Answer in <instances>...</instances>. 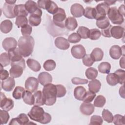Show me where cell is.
<instances>
[{
    "instance_id": "obj_18",
    "label": "cell",
    "mask_w": 125,
    "mask_h": 125,
    "mask_svg": "<svg viewBox=\"0 0 125 125\" xmlns=\"http://www.w3.org/2000/svg\"><path fill=\"white\" fill-rule=\"evenodd\" d=\"M81 112L85 115H90L94 111V106L90 103H83L81 104L80 107Z\"/></svg>"
},
{
    "instance_id": "obj_21",
    "label": "cell",
    "mask_w": 125,
    "mask_h": 125,
    "mask_svg": "<svg viewBox=\"0 0 125 125\" xmlns=\"http://www.w3.org/2000/svg\"><path fill=\"white\" fill-rule=\"evenodd\" d=\"M124 28L120 26H114L111 29V37L116 39L122 38L124 35Z\"/></svg>"
},
{
    "instance_id": "obj_12",
    "label": "cell",
    "mask_w": 125,
    "mask_h": 125,
    "mask_svg": "<svg viewBox=\"0 0 125 125\" xmlns=\"http://www.w3.org/2000/svg\"><path fill=\"white\" fill-rule=\"evenodd\" d=\"M15 6V4H11L5 2L2 7V12L6 18L10 19L16 17Z\"/></svg>"
},
{
    "instance_id": "obj_11",
    "label": "cell",
    "mask_w": 125,
    "mask_h": 125,
    "mask_svg": "<svg viewBox=\"0 0 125 125\" xmlns=\"http://www.w3.org/2000/svg\"><path fill=\"white\" fill-rule=\"evenodd\" d=\"M42 15V10L39 8L35 13L30 14L29 17L28 21L30 25L32 26H38L41 22V16Z\"/></svg>"
},
{
    "instance_id": "obj_52",
    "label": "cell",
    "mask_w": 125,
    "mask_h": 125,
    "mask_svg": "<svg viewBox=\"0 0 125 125\" xmlns=\"http://www.w3.org/2000/svg\"><path fill=\"white\" fill-rule=\"evenodd\" d=\"M83 62L86 66H91L94 62L90 54H85L83 58Z\"/></svg>"
},
{
    "instance_id": "obj_55",
    "label": "cell",
    "mask_w": 125,
    "mask_h": 125,
    "mask_svg": "<svg viewBox=\"0 0 125 125\" xmlns=\"http://www.w3.org/2000/svg\"><path fill=\"white\" fill-rule=\"evenodd\" d=\"M32 31V27L29 24H27L21 28V32L23 36H30Z\"/></svg>"
},
{
    "instance_id": "obj_35",
    "label": "cell",
    "mask_w": 125,
    "mask_h": 125,
    "mask_svg": "<svg viewBox=\"0 0 125 125\" xmlns=\"http://www.w3.org/2000/svg\"><path fill=\"white\" fill-rule=\"evenodd\" d=\"M106 82L111 86H114L119 83V79L115 73H109L106 76Z\"/></svg>"
},
{
    "instance_id": "obj_25",
    "label": "cell",
    "mask_w": 125,
    "mask_h": 125,
    "mask_svg": "<svg viewBox=\"0 0 125 125\" xmlns=\"http://www.w3.org/2000/svg\"><path fill=\"white\" fill-rule=\"evenodd\" d=\"M88 86L89 91L96 93L99 91L101 88V83L98 80L94 79L89 82Z\"/></svg>"
},
{
    "instance_id": "obj_1",
    "label": "cell",
    "mask_w": 125,
    "mask_h": 125,
    "mask_svg": "<svg viewBox=\"0 0 125 125\" xmlns=\"http://www.w3.org/2000/svg\"><path fill=\"white\" fill-rule=\"evenodd\" d=\"M18 49L21 54L24 57L29 56L33 52L35 41L31 36H21L18 40Z\"/></svg>"
},
{
    "instance_id": "obj_28",
    "label": "cell",
    "mask_w": 125,
    "mask_h": 125,
    "mask_svg": "<svg viewBox=\"0 0 125 125\" xmlns=\"http://www.w3.org/2000/svg\"><path fill=\"white\" fill-rule=\"evenodd\" d=\"M90 55L94 62H98L103 59L104 57V52L101 48H95L92 50Z\"/></svg>"
},
{
    "instance_id": "obj_40",
    "label": "cell",
    "mask_w": 125,
    "mask_h": 125,
    "mask_svg": "<svg viewBox=\"0 0 125 125\" xmlns=\"http://www.w3.org/2000/svg\"><path fill=\"white\" fill-rule=\"evenodd\" d=\"M84 16L89 19H95L96 17V11L95 8H93L91 7H87L84 9Z\"/></svg>"
},
{
    "instance_id": "obj_30",
    "label": "cell",
    "mask_w": 125,
    "mask_h": 125,
    "mask_svg": "<svg viewBox=\"0 0 125 125\" xmlns=\"http://www.w3.org/2000/svg\"><path fill=\"white\" fill-rule=\"evenodd\" d=\"M26 63L27 66L33 71H39L41 68V64L40 63L34 59L31 58L28 59L26 61Z\"/></svg>"
},
{
    "instance_id": "obj_29",
    "label": "cell",
    "mask_w": 125,
    "mask_h": 125,
    "mask_svg": "<svg viewBox=\"0 0 125 125\" xmlns=\"http://www.w3.org/2000/svg\"><path fill=\"white\" fill-rule=\"evenodd\" d=\"M33 95L35 99L34 105L40 106L44 104V99L42 92L41 91L38 90L35 91Z\"/></svg>"
},
{
    "instance_id": "obj_50",
    "label": "cell",
    "mask_w": 125,
    "mask_h": 125,
    "mask_svg": "<svg viewBox=\"0 0 125 125\" xmlns=\"http://www.w3.org/2000/svg\"><path fill=\"white\" fill-rule=\"evenodd\" d=\"M57 88V97L61 98L65 96L66 93L65 87L62 84L56 85Z\"/></svg>"
},
{
    "instance_id": "obj_63",
    "label": "cell",
    "mask_w": 125,
    "mask_h": 125,
    "mask_svg": "<svg viewBox=\"0 0 125 125\" xmlns=\"http://www.w3.org/2000/svg\"><path fill=\"white\" fill-rule=\"evenodd\" d=\"M116 2V1H113V0H105V1H104V2L106 3L108 6L114 4Z\"/></svg>"
},
{
    "instance_id": "obj_31",
    "label": "cell",
    "mask_w": 125,
    "mask_h": 125,
    "mask_svg": "<svg viewBox=\"0 0 125 125\" xmlns=\"http://www.w3.org/2000/svg\"><path fill=\"white\" fill-rule=\"evenodd\" d=\"M22 99L23 102L29 105H33L34 104L35 99L34 95L32 94V93L26 90L25 91L23 96Z\"/></svg>"
},
{
    "instance_id": "obj_24",
    "label": "cell",
    "mask_w": 125,
    "mask_h": 125,
    "mask_svg": "<svg viewBox=\"0 0 125 125\" xmlns=\"http://www.w3.org/2000/svg\"><path fill=\"white\" fill-rule=\"evenodd\" d=\"M78 26V23L77 20L72 17H69L66 18L65 21V27L67 29L73 31Z\"/></svg>"
},
{
    "instance_id": "obj_58",
    "label": "cell",
    "mask_w": 125,
    "mask_h": 125,
    "mask_svg": "<svg viewBox=\"0 0 125 125\" xmlns=\"http://www.w3.org/2000/svg\"><path fill=\"white\" fill-rule=\"evenodd\" d=\"M9 77V73L8 72L3 69V66L0 65V80L3 81Z\"/></svg>"
},
{
    "instance_id": "obj_32",
    "label": "cell",
    "mask_w": 125,
    "mask_h": 125,
    "mask_svg": "<svg viewBox=\"0 0 125 125\" xmlns=\"http://www.w3.org/2000/svg\"><path fill=\"white\" fill-rule=\"evenodd\" d=\"M58 9L59 7H58L56 3L52 0H47V3L45 6V9L48 13L54 15L57 12Z\"/></svg>"
},
{
    "instance_id": "obj_3",
    "label": "cell",
    "mask_w": 125,
    "mask_h": 125,
    "mask_svg": "<svg viewBox=\"0 0 125 125\" xmlns=\"http://www.w3.org/2000/svg\"><path fill=\"white\" fill-rule=\"evenodd\" d=\"M11 68L9 70L10 75L12 78H18L22 74L23 70L25 68V62L23 58L21 60L16 62H11Z\"/></svg>"
},
{
    "instance_id": "obj_44",
    "label": "cell",
    "mask_w": 125,
    "mask_h": 125,
    "mask_svg": "<svg viewBox=\"0 0 125 125\" xmlns=\"http://www.w3.org/2000/svg\"><path fill=\"white\" fill-rule=\"evenodd\" d=\"M56 66L55 62L53 60H47L43 63V67L44 69L48 71L54 70Z\"/></svg>"
},
{
    "instance_id": "obj_7",
    "label": "cell",
    "mask_w": 125,
    "mask_h": 125,
    "mask_svg": "<svg viewBox=\"0 0 125 125\" xmlns=\"http://www.w3.org/2000/svg\"><path fill=\"white\" fill-rule=\"evenodd\" d=\"M110 7L105 2H102L98 4L95 8L96 11V20L105 17Z\"/></svg>"
},
{
    "instance_id": "obj_62",
    "label": "cell",
    "mask_w": 125,
    "mask_h": 125,
    "mask_svg": "<svg viewBox=\"0 0 125 125\" xmlns=\"http://www.w3.org/2000/svg\"><path fill=\"white\" fill-rule=\"evenodd\" d=\"M120 65L122 68H125V56H123L120 60Z\"/></svg>"
},
{
    "instance_id": "obj_38",
    "label": "cell",
    "mask_w": 125,
    "mask_h": 125,
    "mask_svg": "<svg viewBox=\"0 0 125 125\" xmlns=\"http://www.w3.org/2000/svg\"><path fill=\"white\" fill-rule=\"evenodd\" d=\"M89 32L90 30L88 28L81 26L78 28L77 31V33L80 36L81 38L87 39L89 38Z\"/></svg>"
},
{
    "instance_id": "obj_5",
    "label": "cell",
    "mask_w": 125,
    "mask_h": 125,
    "mask_svg": "<svg viewBox=\"0 0 125 125\" xmlns=\"http://www.w3.org/2000/svg\"><path fill=\"white\" fill-rule=\"evenodd\" d=\"M107 14L109 19L113 24H122L124 22L123 16L119 12L116 7H110Z\"/></svg>"
},
{
    "instance_id": "obj_14",
    "label": "cell",
    "mask_w": 125,
    "mask_h": 125,
    "mask_svg": "<svg viewBox=\"0 0 125 125\" xmlns=\"http://www.w3.org/2000/svg\"><path fill=\"white\" fill-rule=\"evenodd\" d=\"M18 42L16 39L12 37L6 38L2 42L3 48L7 51L17 48Z\"/></svg>"
},
{
    "instance_id": "obj_64",
    "label": "cell",
    "mask_w": 125,
    "mask_h": 125,
    "mask_svg": "<svg viewBox=\"0 0 125 125\" xmlns=\"http://www.w3.org/2000/svg\"><path fill=\"white\" fill-rule=\"evenodd\" d=\"M5 2L11 4H14L16 2V0H6Z\"/></svg>"
},
{
    "instance_id": "obj_19",
    "label": "cell",
    "mask_w": 125,
    "mask_h": 125,
    "mask_svg": "<svg viewBox=\"0 0 125 125\" xmlns=\"http://www.w3.org/2000/svg\"><path fill=\"white\" fill-rule=\"evenodd\" d=\"M15 81L13 78L8 77L1 82V88L6 91H11L15 87Z\"/></svg>"
},
{
    "instance_id": "obj_10",
    "label": "cell",
    "mask_w": 125,
    "mask_h": 125,
    "mask_svg": "<svg viewBox=\"0 0 125 125\" xmlns=\"http://www.w3.org/2000/svg\"><path fill=\"white\" fill-rule=\"evenodd\" d=\"M39 83L37 79L34 77H30L25 81V88L27 91L31 93L34 92L38 89Z\"/></svg>"
},
{
    "instance_id": "obj_37",
    "label": "cell",
    "mask_w": 125,
    "mask_h": 125,
    "mask_svg": "<svg viewBox=\"0 0 125 125\" xmlns=\"http://www.w3.org/2000/svg\"><path fill=\"white\" fill-rule=\"evenodd\" d=\"M85 74L87 78L92 80L95 79V78L97 77L98 72L96 68L90 67L86 70Z\"/></svg>"
},
{
    "instance_id": "obj_41",
    "label": "cell",
    "mask_w": 125,
    "mask_h": 125,
    "mask_svg": "<svg viewBox=\"0 0 125 125\" xmlns=\"http://www.w3.org/2000/svg\"><path fill=\"white\" fill-rule=\"evenodd\" d=\"M28 20L26 17L25 16H17L15 21V24L18 28L22 27L28 24Z\"/></svg>"
},
{
    "instance_id": "obj_54",
    "label": "cell",
    "mask_w": 125,
    "mask_h": 125,
    "mask_svg": "<svg viewBox=\"0 0 125 125\" xmlns=\"http://www.w3.org/2000/svg\"><path fill=\"white\" fill-rule=\"evenodd\" d=\"M81 38L76 33H73L68 37V41L72 43H77L81 41Z\"/></svg>"
},
{
    "instance_id": "obj_56",
    "label": "cell",
    "mask_w": 125,
    "mask_h": 125,
    "mask_svg": "<svg viewBox=\"0 0 125 125\" xmlns=\"http://www.w3.org/2000/svg\"><path fill=\"white\" fill-rule=\"evenodd\" d=\"M71 82L74 84H84L88 83V81L86 79H81L78 77H74L72 79Z\"/></svg>"
},
{
    "instance_id": "obj_15",
    "label": "cell",
    "mask_w": 125,
    "mask_h": 125,
    "mask_svg": "<svg viewBox=\"0 0 125 125\" xmlns=\"http://www.w3.org/2000/svg\"><path fill=\"white\" fill-rule=\"evenodd\" d=\"M84 11L83 7L79 3H74L70 8L71 13L75 18L82 17L83 15Z\"/></svg>"
},
{
    "instance_id": "obj_9",
    "label": "cell",
    "mask_w": 125,
    "mask_h": 125,
    "mask_svg": "<svg viewBox=\"0 0 125 125\" xmlns=\"http://www.w3.org/2000/svg\"><path fill=\"white\" fill-rule=\"evenodd\" d=\"M71 53L73 57L77 59H81L83 58L86 54L84 47L81 44L74 45L71 49Z\"/></svg>"
},
{
    "instance_id": "obj_4",
    "label": "cell",
    "mask_w": 125,
    "mask_h": 125,
    "mask_svg": "<svg viewBox=\"0 0 125 125\" xmlns=\"http://www.w3.org/2000/svg\"><path fill=\"white\" fill-rule=\"evenodd\" d=\"M28 116L32 120L42 124L45 116V112L42 107L34 105L28 113Z\"/></svg>"
},
{
    "instance_id": "obj_27",
    "label": "cell",
    "mask_w": 125,
    "mask_h": 125,
    "mask_svg": "<svg viewBox=\"0 0 125 125\" xmlns=\"http://www.w3.org/2000/svg\"><path fill=\"white\" fill-rule=\"evenodd\" d=\"M24 5L26 10L30 14L35 13L39 9L37 3L33 0L27 1Z\"/></svg>"
},
{
    "instance_id": "obj_20",
    "label": "cell",
    "mask_w": 125,
    "mask_h": 125,
    "mask_svg": "<svg viewBox=\"0 0 125 125\" xmlns=\"http://www.w3.org/2000/svg\"><path fill=\"white\" fill-rule=\"evenodd\" d=\"M109 55L114 60L119 59L123 55L122 48L117 45H113L110 48Z\"/></svg>"
},
{
    "instance_id": "obj_26",
    "label": "cell",
    "mask_w": 125,
    "mask_h": 125,
    "mask_svg": "<svg viewBox=\"0 0 125 125\" xmlns=\"http://www.w3.org/2000/svg\"><path fill=\"white\" fill-rule=\"evenodd\" d=\"M12 22L9 20H4L1 22L0 25V31L5 34L9 33L12 30Z\"/></svg>"
},
{
    "instance_id": "obj_13",
    "label": "cell",
    "mask_w": 125,
    "mask_h": 125,
    "mask_svg": "<svg viewBox=\"0 0 125 125\" xmlns=\"http://www.w3.org/2000/svg\"><path fill=\"white\" fill-rule=\"evenodd\" d=\"M31 123H32L29 122V120L27 115L24 113H21L17 118L12 119L9 124L24 125Z\"/></svg>"
},
{
    "instance_id": "obj_16",
    "label": "cell",
    "mask_w": 125,
    "mask_h": 125,
    "mask_svg": "<svg viewBox=\"0 0 125 125\" xmlns=\"http://www.w3.org/2000/svg\"><path fill=\"white\" fill-rule=\"evenodd\" d=\"M39 82L42 85L44 86L47 84L51 83L52 82V76L47 72L40 73L38 76Z\"/></svg>"
},
{
    "instance_id": "obj_36",
    "label": "cell",
    "mask_w": 125,
    "mask_h": 125,
    "mask_svg": "<svg viewBox=\"0 0 125 125\" xmlns=\"http://www.w3.org/2000/svg\"><path fill=\"white\" fill-rule=\"evenodd\" d=\"M111 69V64L108 62H102L98 65V70L103 74H108Z\"/></svg>"
},
{
    "instance_id": "obj_22",
    "label": "cell",
    "mask_w": 125,
    "mask_h": 125,
    "mask_svg": "<svg viewBox=\"0 0 125 125\" xmlns=\"http://www.w3.org/2000/svg\"><path fill=\"white\" fill-rule=\"evenodd\" d=\"M8 54L11 60V62H16L21 60L23 58L18 48L10 50L8 51Z\"/></svg>"
},
{
    "instance_id": "obj_53",
    "label": "cell",
    "mask_w": 125,
    "mask_h": 125,
    "mask_svg": "<svg viewBox=\"0 0 125 125\" xmlns=\"http://www.w3.org/2000/svg\"><path fill=\"white\" fill-rule=\"evenodd\" d=\"M118 76L119 79V83L121 84H124L125 78V71L124 70L118 69L114 72Z\"/></svg>"
},
{
    "instance_id": "obj_59",
    "label": "cell",
    "mask_w": 125,
    "mask_h": 125,
    "mask_svg": "<svg viewBox=\"0 0 125 125\" xmlns=\"http://www.w3.org/2000/svg\"><path fill=\"white\" fill-rule=\"evenodd\" d=\"M47 0H41L37 1V4L39 8H42L45 9V6L47 3Z\"/></svg>"
},
{
    "instance_id": "obj_43",
    "label": "cell",
    "mask_w": 125,
    "mask_h": 125,
    "mask_svg": "<svg viewBox=\"0 0 125 125\" xmlns=\"http://www.w3.org/2000/svg\"><path fill=\"white\" fill-rule=\"evenodd\" d=\"M0 62L3 67H5L11 63V60L7 53L4 52L1 54L0 56Z\"/></svg>"
},
{
    "instance_id": "obj_6",
    "label": "cell",
    "mask_w": 125,
    "mask_h": 125,
    "mask_svg": "<svg viewBox=\"0 0 125 125\" xmlns=\"http://www.w3.org/2000/svg\"><path fill=\"white\" fill-rule=\"evenodd\" d=\"M66 19L65 11L62 8H59L57 12L53 15V21L57 26L61 28L65 27V21Z\"/></svg>"
},
{
    "instance_id": "obj_57",
    "label": "cell",
    "mask_w": 125,
    "mask_h": 125,
    "mask_svg": "<svg viewBox=\"0 0 125 125\" xmlns=\"http://www.w3.org/2000/svg\"><path fill=\"white\" fill-rule=\"evenodd\" d=\"M112 27V26L111 24H110L109 26H108L107 28L102 29L101 34L104 37H106V38L111 37V29Z\"/></svg>"
},
{
    "instance_id": "obj_61",
    "label": "cell",
    "mask_w": 125,
    "mask_h": 125,
    "mask_svg": "<svg viewBox=\"0 0 125 125\" xmlns=\"http://www.w3.org/2000/svg\"><path fill=\"white\" fill-rule=\"evenodd\" d=\"M119 12L123 16H125V5L124 4L121 5L118 9Z\"/></svg>"
},
{
    "instance_id": "obj_46",
    "label": "cell",
    "mask_w": 125,
    "mask_h": 125,
    "mask_svg": "<svg viewBox=\"0 0 125 125\" xmlns=\"http://www.w3.org/2000/svg\"><path fill=\"white\" fill-rule=\"evenodd\" d=\"M102 117L104 121L107 123H111L112 122L113 116L111 112L107 109H104L102 112Z\"/></svg>"
},
{
    "instance_id": "obj_2",
    "label": "cell",
    "mask_w": 125,
    "mask_h": 125,
    "mask_svg": "<svg viewBox=\"0 0 125 125\" xmlns=\"http://www.w3.org/2000/svg\"><path fill=\"white\" fill-rule=\"evenodd\" d=\"M42 94L44 99V104L52 105L56 101L57 88L56 85L51 83L44 86L42 89Z\"/></svg>"
},
{
    "instance_id": "obj_8",
    "label": "cell",
    "mask_w": 125,
    "mask_h": 125,
    "mask_svg": "<svg viewBox=\"0 0 125 125\" xmlns=\"http://www.w3.org/2000/svg\"><path fill=\"white\" fill-rule=\"evenodd\" d=\"M0 107L7 111H10L14 107L13 101L11 99L7 98L2 92H0Z\"/></svg>"
},
{
    "instance_id": "obj_34",
    "label": "cell",
    "mask_w": 125,
    "mask_h": 125,
    "mask_svg": "<svg viewBox=\"0 0 125 125\" xmlns=\"http://www.w3.org/2000/svg\"><path fill=\"white\" fill-rule=\"evenodd\" d=\"M96 23L97 26L101 29L106 28L110 25L109 21L106 16L96 20Z\"/></svg>"
},
{
    "instance_id": "obj_51",
    "label": "cell",
    "mask_w": 125,
    "mask_h": 125,
    "mask_svg": "<svg viewBox=\"0 0 125 125\" xmlns=\"http://www.w3.org/2000/svg\"><path fill=\"white\" fill-rule=\"evenodd\" d=\"M96 94L95 93H93L90 91H86V94L83 98V103H91L93 101L95 97H96Z\"/></svg>"
},
{
    "instance_id": "obj_60",
    "label": "cell",
    "mask_w": 125,
    "mask_h": 125,
    "mask_svg": "<svg viewBox=\"0 0 125 125\" xmlns=\"http://www.w3.org/2000/svg\"><path fill=\"white\" fill-rule=\"evenodd\" d=\"M119 94H120V95L121 97H122L124 99L125 98V88H124V84L120 88Z\"/></svg>"
},
{
    "instance_id": "obj_23",
    "label": "cell",
    "mask_w": 125,
    "mask_h": 125,
    "mask_svg": "<svg viewBox=\"0 0 125 125\" xmlns=\"http://www.w3.org/2000/svg\"><path fill=\"white\" fill-rule=\"evenodd\" d=\"M86 93L85 88L82 86H78L75 87L74 90L75 98L79 101H83Z\"/></svg>"
},
{
    "instance_id": "obj_42",
    "label": "cell",
    "mask_w": 125,
    "mask_h": 125,
    "mask_svg": "<svg viewBox=\"0 0 125 125\" xmlns=\"http://www.w3.org/2000/svg\"><path fill=\"white\" fill-rule=\"evenodd\" d=\"M106 103L105 98L103 95H98L94 101V106L98 107H102Z\"/></svg>"
},
{
    "instance_id": "obj_48",
    "label": "cell",
    "mask_w": 125,
    "mask_h": 125,
    "mask_svg": "<svg viewBox=\"0 0 125 125\" xmlns=\"http://www.w3.org/2000/svg\"><path fill=\"white\" fill-rule=\"evenodd\" d=\"M125 117L123 115L120 114H116L113 116V123L116 125H125Z\"/></svg>"
},
{
    "instance_id": "obj_39",
    "label": "cell",
    "mask_w": 125,
    "mask_h": 125,
    "mask_svg": "<svg viewBox=\"0 0 125 125\" xmlns=\"http://www.w3.org/2000/svg\"><path fill=\"white\" fill-rule=\"evenodd\" d=\"M25 91V90L23 87L20 86H16L13 92L12 96L15 99H21V98H22L23 94Z\"/></svg>"
},
{
    "instance_id": "obj_49",
    "label": "cell",
    "mask_w": 125,
    "mask_h": 125,
    "mask_svg": "<svg viewBox=\"0 0 125 125\" xmlns=\"http://www.w3.org/2000/svg\"><path fill=\"white\" fill-rule=\"evenodd\" d=\"M103 123L102 118L99 115H93L90 119L89 125H101Z\"/></svg>"
},
{
    "instance_id": "obj_45",
    "label": "cell",
    "mask_w": 125,
    "mask_h": 125,
    "mask_svg": "<svg viewBox=\"0 0 125 125\" xmlns=\"http://www.w3.org/2000/svg\"><path fill=\"white\" fill-rule=\"evenodd\" d=\"M101 36V31L96 28H94L90 30L89 38L91 40H96L100 38Z\"/></svg>"
},
{
    "instance_id": "obj_33",
    "label": "cell",
    "mask_w": 125,
    "mask_h": 125,
    "mask_svg": "<svg viewBox=\"0 0 125 125\" xmlns=\"http://www.w3.org/2000/svg\"><path fill=\"white\" fill-rule=\"evenodd\" d=\"M28 12L26 10L25 5L24 4H19L16 5L15 6V15L17 16H28Z\"/></svg>"
},
{
    "instance_id": "obj_17",
    "label": "cell",
    "mask_w": 125,
    "mask_h": 125,
    "mask_svg": "<svg viewBox=\"0 0 125 125\" xmlns=\"http://www.w3.org/2000/svg\"><path fill=\"white\" fill-rule=\"evenodd\" d=\"M55 44L58 48L61 50H67L70 46L68 40L62 37H59L55 39Z\"/></svg>"
},
{
    "instance_id": "obj_47",
    "label": "cell",
    "mask_w": 125,
    "mask_h": 125,
    "mask_svg": "<svg viewBox=\"0 0 125 125\" xmlns=\"http://www.w3.org/2000/svg\"><path fill=\"white\" fill-rule=\"evenodd\" d=\"M0 124H5L7 123L10 118V116L7 112V111L5 110H0Z\"/></svg>"
}]
</instances>
